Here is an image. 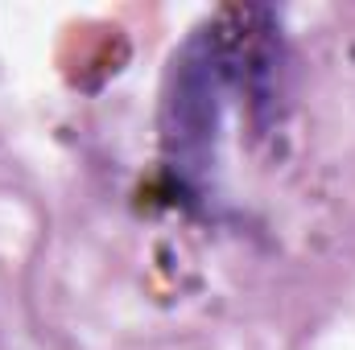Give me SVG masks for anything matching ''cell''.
<instances>
[{"mask_svg":"<svg viewBox=\"0 0 355 350\" xmlns=\"http://www.w3.org/2000/svg\"><path fill=\"white\" fill-rule=\"evenodd\" d=\"M268 8H227L202 25L170 62L162 91V153L178 185L202 198L215 181L227 95L248 87L265 99L277 42Z\"/></svg>","mask_w":355,"mask_h":350,"instance_id":"obj_1","label":"cell"}]
</instances>
